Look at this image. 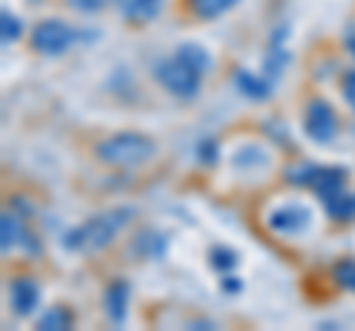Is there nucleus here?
I'll use <instances>...</instances> for the list:
<instances>
[{
  "label": "nucleus",
  "instance_id": "nucleus-18",
  "mask_svg": "<svg viewBox=\"0 0 355 331\" xmlns=\"http://www.w3.org/2000/svg\"><path fill=\"white\" fill-rule=\"evenodd\" d=\"M335 281L355 293V260H340L335 267Z\"/></svg>",
  "mask_w": 355,
  "mask_h": 331
},
{
  "label": "nucleus",
  "instance_id": "nucleus-5",
  "mask_svg": "<svg viewBox=\"0 0 355 331\" xmlns=\"http://www.w3.org/2000/svg\"><path fill=\"white\" fill-rule=\"evenodd\" d=\"M86 36L89 33L74 30V27L65 24V21L48 18L33 30V48H36L39 53H44V57H60V53L69 51L77 39H86Z\"/></svg>",
  "mask_w": 355,
  "mask_h": 331
},
{
  "label": "nucleus",
  "instance_id": "nucleus-8",
  "mask_svg": "<svg viewBox=\"0 0 355 331\" xmlns=\"http://www.w3.org/2000/svg\"><path fill=\"white\" fill-rule=\"evenodd\" d=\"M39 299H42V290L33 278H15L9 284V302H12V311L18 316H30L39 307Z\"/></svg>",
  "mask_w": 355,
  "mask_h": 331
},
{
  "label": "nucleus",
  "instance_id": "nucleus-17",
  "mask_svg": "<svg viewBox=\"0 0 355 331\" xmlns=\"http://www.w3.org/2000/svg\"><path fill=\"white\" fill-rule=\"evenodd\" d=\"M39 328H42V331H62V328H71V314L65 311V307H51V311L39 319Z\"/></svg>",
  "mask_w": 355,
  "mask_h": 331
},
{
  "label": "nucleus",
  "instance_id": "nucleus-2",
  "mask_svg": "<svg viewBox=\"0 0 355 331\" xmlns=\"http://www.w3.org/2000/svg\"><path fill=\"white\" fill-rule=\"evenodd\" d=\"M95 154H98V160L107 166L128 169V166H142L146 160H151L154 154H157V145L142 134H116V136L104 139L101 145L95 148Z\"/></svg>",
  "mask_w": 355,
  "mask_h": 331
},
{
  "label": "nucleus",
  "instance_id": "nucleus-7",
  "mask_svg": "<svg viewBox=\"0 0 355 331\" xmlns=\"http://www.w3.org/2000/svg\"><path fill=\"white\" fill-rule=\"evenodd\" d=\"M266 222H270L272 231L287 234V237L305 234V231L311 228V211L305 204H282V207H275V211L270 213Z\"/></svg>",
  "mask_w": 355,
  "mask_h": 331
},
{
  "label": "nucleus",
  "instance_id": "nucleus-21",
  "mask_svg": "<svg viewBox=\"0 0 355 331\" xmlns=\"http://www.w3.org/2000/svg\"><path fill=\"white\" fill-rule=\"evenodd\" d=\"M340 89H343V101H347V104L355 109V69L343 74V80H340Z\"/></svg>",
  "mask_w": 355,
  "mask_h": 331
},
{
  "label": "nucleus",
  "instance_id": "nucleus-16",
  "mask_svg": "<svg viewBox=\"0 0 355 331\" xmlns=\"http://www.w3.org/2000/svg\"><path fill=\"white\" fill-rule=\"evenodd\" d=\"M237 0H190V9L198 18H219L222 12H228Z\"/></svg>",
  "mask_w": 355,
  "mask_h": 331
},
{
  "label": "nucleus",
  "instance_id": "nucleus-10",
  "mask_svg": "<svg viewBox=\"0 0 355 331\" xmlns=\"http://www.w3.org/2000/svg\"><path fill=\"white\" fill-rule=\"evenodd\" d=\"M128 302H130V287L128 281H113L107 287V296H104V305H107V314L113 323H125V314H128Z\"/></svg>",
  "mask_w": 355,
  "mask_h": 331
},
{
  "label": "nucleus",
  "instance_id": "nucleus-14",
  "mask_svg": "<svg viewBox=\"0 0 355 331\" xmlns=\"http://www.w3.org/2000/svg\"><path fill=\"white\" fill-rule=\"evenodd\" d=\"M237 86L243 89V95H249V98H254V101H266L270 98V92H272V86L266 83V80H258L254 74H249V71H237Z\"/></svg>",
  "mask_w": 355,
  "mask_h": 331
},
{
  "label": "nucleus",
  "instance_id": "nucleus-15",
  "mask_svg": "<svg viewBox=\"0 0 355 331\" xmlns=\"http://www.w3.org/2000/svg\"><path fill=\"white\" fill-rule=\"evenodd\" d=\"M326 211H329L331 219H338V222H352L355 219V193L338 195L331 204H326Z\"/></svg>",
  "mask_w": 355,
  "mask_h": 331
},
{
  "label": "nucleus",
  "instance_id": "nucleus-3",
  "mask_svg": "<svg viewBox=\"0 0 355 331\" xmlns=\"http://www.w3.org/2000/svg\"><path fill=\"white\" fill-rule=\"evenodd\" d=\"M296 186H311L323 204H331L338 195L347 193V172L340 169H320V166H299L287 172Z\"/></svg>",
  "mask_w": 355,
  "mask_h": 331
},
{
  "label": "nucleus",
  "instance_id": "nucleus-13",
  "mask_svg": "<svg viewBox=\"0 0 355 331\" xmlns=\"http://www.w3.org/2000/svg\"><path fill=\"white\" fill-rule=\"evenodd\" d=\"M133 251L142 255V258H163L166 237L157 234V231H142V234L137 237V242H133Z\"/></svg>",
  "mask_w": 355,
  "mask_h": 331
},
{
  "label": "nucleus",
  "instance_id": "nucleus-1",
  "mask_svg": "<svg viewBox=\"0 0 355 331\" xmlns=\"http://www.w3.org/2000/svg\"><path fill=\"white\" fill-rule=\"evenodd\" d=\"M130 219H133V207H116V211L92 216L80 228L69 231L62 242H65V249H71V251H98V249H104L107 242H113V237Z\"/></svg>",
  "mask_w": 355,
  "mask_h": 331
},
{
  "label": "nucleus",
  "instance_id": "nucleus-20",
  "mask_svg": "<svg viewBox=\"0 0 355 331\" xmlns=\"http://www.w3.org/2000/svg\"><path fill=\"white\" fill-rule=\"evenodd\" d=\"M74 12H83V15H92V12H101V9L110 3V0H65Z\"/></svg>",
  "mask_w": 355,
  "mask_h": 331
},
{
  "label": "nucleus",
  "instance_id": "nucleus-12",
  "mask_svg": "<svg viewBox=\"0 0 355 331\" xmlns=\"http://www.w3.org/2000/svg\"><path fill=\"white\" fill-rule=\"evenodd\" d=\"M175 57L181 60V62H187L190 69H196L202 77L210 71V53H207L202 45H196V42H184V45H178Z\"/></svg>",
  "mask_w": 355,
  "mask_h": 331
},
{
  "label": "nucleus",
  "instance_id": "nucleus-11",
  "mask_svg": "<svg viewBox=\"0 0 355 331\" xmlns=\"http://www.w3.org/2000/svg\"><path fill=\"white\" fill-rule=\"evenodd\" d=\"M119 9L128 21H154L163 9V0H119Z\"/></svg>",
  "mask_w": 355,
  "mask_h": 331
},
{
  "label": "nucleus",
  "instance_id": "nucleus-4",
  "mask_svg": "<svg viewBox=\"0 0 355 331\" xmlns=\"http://www.w3.org/2000/svg\"><path fill=\"white\" fill-rule=\"evenodd\" d=\"M154 77H157V83L163 86L169 95L175 98H196L198 89H202V74H198L196 69H190L187 62H181L172 53L169 60H160L157 65H154Z\"/></svg>",
  "mask_w": 355,
  "mask_h": 331
},
{
  "label": "nucleus",
  "instance_id": "nucleus-6",
  "mask_svg": "<svg viewBox=\"0 0 355 331\" xmlns=\"http://www.w3.org/2000/svg\"><path fill=\"white\" fill-rule=\"evenodd\" d=\"M305 134L314 142H331L338 134V116L326 101H311L305 113Z\"/></svg>",
  "mask_w": 355,
  "mask_h": 331
},
{
  "label": "nucleus",
  "instance_id": "nucleus-19",
  "mask_svg": "<svg viewBox=\"0 0 355 331\" xmlns=\"http://www.w3.org/2000/svg\"><path fill=\"white\" fill-rule=\"evenodd\" d=\"M21 36V21L12 12H3V45H12Z\"/></svg>",
  "mask_w": 355,
  "mask_h": 331
},
{
  "label": "nucleus",
  "instance_id": "nucleus-9",
  "mask_svg": "<svg viewBox=\"0 0 355 331\" xmlns=\"http://www.w3.org/2000/svg\"><path fill=\"white\" fill-rule=\"evenodd\" d=\"M0 231H3V237H0V242H3V251H12L18 246H24L27 251H39V240L30 237V231H24L21 219L12 211H6L3 219H0Z\"/></svg>",
  "mask_w": 355,
  "mask_h": 331
}]
</instances>
